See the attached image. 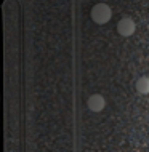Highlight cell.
Instances as JSON below:
<instances>
[{"label":"cell","instance_id":"1","mask_svg":"<svg viewBox=\"0 0 149 152\" xmlns=\"http://www.w3.org/2000/svg\"><path fill=\"white\" fill-rule=\"evenodd\" d=\"M90 16H92L93 23L103 26V24H107L111 21V18H112V10H111V7L107 5V3H96V5L92 8V11H90Z\"/></svg>","mask_w":149,"mask_h":152},{"label":"cell","instance_id":"2","mask_svg":"<svg viewBox=\"0 0 149 152\" xmlns=\"http://www.w3.org/2000/svg\"><path fill=\"white\" fill-rule=\"evenodd\" d=\"M136 31V24L131 18H122L120 21L117 23V32L122 37H130L133 35Z\"/></svg>","mask_w":149,"mask_h":152},{"label":"cell","instance_id":"3","mask_svg":"<svg viewBox=\"0 0 149 152\" xmlns=\"http://www.w3.org/2000/svg\"><path fill=\"white\" fill-rule=\"evenodd\" d=\"M87 104H88V109L92 110V112H101V110L106 107V99H104L103 94L95 93V94H92V96L88 98Z\"/></svg>","mask_w":149,"mask_h":152},{"label":"cell","instance_id":"4","mask_svg":"<svg viewBox=\"0 0 149 152\" xmlns=\"http://www.w3.org/2000/svg\"><path fill=\"white\" fill-rule=\"evenodd\" d=\"M135 87L139 94H149V77H139Z\"/></svg>","mask_w":149,"mask_h":152}]
</instances>
